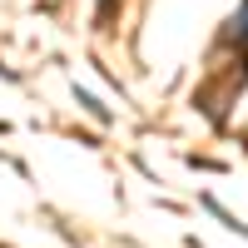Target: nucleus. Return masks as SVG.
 <instances>
[{"instance_id": "f257e3e1", "label": "nucleus", "mask_w": 248, "mask_h": 248, "mask_svg": "<svg viewBox=\"0 0 248 248\" xmlns=\"http://www.w3.org/2000/svg\"><path fill=\"white\" fill-rule=\"evenodd\" d=\"M233 25H243V30H248V0H243V10L233 15Z\"/></svg>"}]
</instances>
